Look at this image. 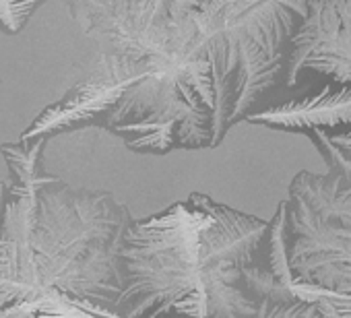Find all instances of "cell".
<instances>
[{"label":"cell","instance_id":"cell-1","mask_svg":"<svg viewBox=\"0 0 351 318\" xmlns=\"http://www.w3.org/2000/svg\"><path fill=\"white\" fill-rule=\"evenodd\" d=\"M130 151L217 147L277 85L308 0H66Z\"/></svg>","mask_w":351,"mask_h":318},{"label":"cell","instance_id":"cell-2","mask_svg":"<svg viewBox=\"0 0 351 318\" xmlns=\"http://www.w3.org/2000/svg\"><path fill=\"white\" fill-rule=\"evenodd\" d=\"M269 221L203 193L130 219L118 254L124 318H254L281 304L267 262Z\"/></svg>","mask_w":351,"mask_h":318},{"label":"cell","instance_id":"cell-3","mask_svg":"<svg viewBox=\"0 0 351 318\" xmlns=\"http://www.w3.org/2000/svg\"><path fill=\"white\" fill-rule=\"evenodd\" d=\"M0 184V310L42 291L116 304V254L130 213L110 193L75 191L42 157L9 166Z\"/></svg>","mask_w":351,"mask_h":318},{"label":"cell","instance_id":"cell-4","mask_svg":"<svg viewBox=\"0 0 351 318\" xmlns=\"http://www.w3.org/2000/svg\"><path fill=\"white\" fill-rule=\"evenodd\" d=\"M287 48L289 87L304 71L328 77L337 85H351V0H308Z\"/></svg>","mask_w":351,"mask_h":318},{"label":"cell","instance_id":"cell-5","mask_svg":"<svg viewBox=\"0 0 351 318\" xmlns=\"http://www.w3.org/2000/svg\"><path fill=\"white\" fill-rule=\"evenodd\" d=\"M250 124L289 130V132H310L341 128V132H351V85L324 87L322 91L275 106L263 112H252L246 118Z\"/></svg>","mask_w":351,"mask_h":318},{"label":"cell","instance_id":"cell-6","mask_svg":"<svg viewBox=\"0 0 351 318\" xmlns=\"http://www.w3.org/2000/svg\"><path fill=\"white\" fill-rule=\"evenodd\" d=\"M289 197L304 203L324 225L351 246V184L330 174L300 172Z\"/></svg>","mask_w":351,"mask_h":318},{"label":"cell","instance_id":"cell-7","mask_svg":"<svg viewBox=\"0 0 351 318\" xmlns=\"http://www.w3.org/2000/svg\"><path fill=\"white\" fill-rule=\"evenodd\" d=\"M0 318H124L116 304L79 297L58 289L42 291L13 308L0 310Z\"/></svg>","mask_w":351,"mask_h":318},{"label":"cell","instance_id":"cell-8","mask_svg":"<svg viewBox=\"0 0 351 318\" xmlns=\"http://www.w3.org/2000/svg\"><path fill=\"white\" fill-rule=\"evenodd\" d=\"M46 0H0V32L15 36L23 32Z\"/></svg>","mask_w":351,"mask_h":318}]
</instances>
